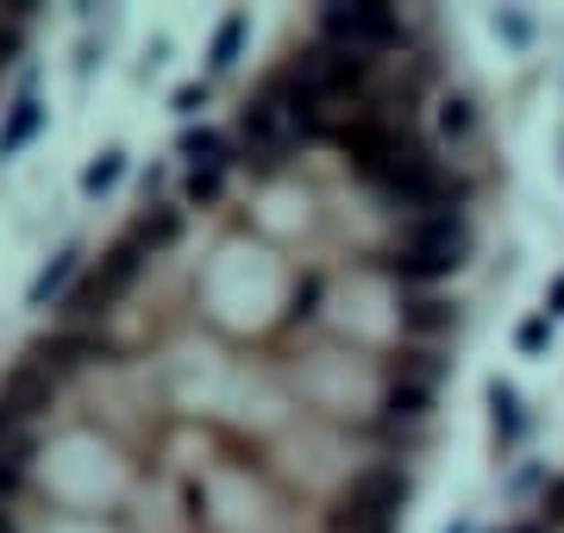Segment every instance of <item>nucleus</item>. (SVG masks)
Segmentation results:
<instances>
[{"label": "nucleus", "instance_id": "1a4fd4ad", "mask_svg": "<svg viewBox=\"0 0 564 533\" xmlns=\"http://www.w3.org/2000/svg\"><path fill=\"white\" fill-rule=\"evenodd\" d=\"M383 414L389 421H402V427H421L426 414H433V390H421V383H389Z\"/></svg>", "mask_w": 564, "mask_h": 533}, {"label": "nucleus", "instance_id": "f257e3e1", "mask_svg": "<svg viewBox=\"0 0 564 533\" xmlns=\"http://www.w3.org/2000/svg\"><path fill=\"white\" fill-rule=\"evenodd\" d=\"M402 502H408L402 471L370 465V471H358L339 496H333V509H326V533H395Z\"/></svg>", "mask_w": 564, "mask_h": 533}, {"label": "nucleus", "instance_id": "9b49d317", "mask_svg": "<svg viewBox=\"0 0 564 533\" xmlns=\"http://www.w3.org/2000/svg\"><path fill=\"white\" fill-rule=\"evenodd\" d=\"M383 270H389V276H402V283H440V276H452L458 264H440V258H414V251H389Z\"/></svg>", "mask_w": 564, "mask_h": 533}, {"label": "nucleus", "instance_id": "20e7f679", "mask_svg": "<svg viewBox=\"0 0 564 533\" xmlns=\"http://www.w3.org/2000/svg\"><path fill=\"white\" fill-rule=\"evenodd\" d=\"M51 402H57V377H51L44 365H32V358L0 377V421H20V427H32Z\"/></svg>", "mask_w": 564, "mask_h": 533}, {"label": "nucleus", "instance_id": "5701e85b", "mask_svg": "<svg viewBox=\"0 0 564 533\" xmlns=\"http://www.w3.org/2000/svg\"><path fill=\"white\" fill-rule=\"evenodd\" d=\"M20 465H0V509H7V502H13V496H20Z\"/></svg>", "mask_w": 564, "mask_h": 533}, {"label": "nucleus", "instance_id": "bb28decb", "mask_svg": "<svg viewBox=\"0 0 564 533\" xmlns=\"http://www.w3.org/2000/svg\"><path fill=\"white\" fill-rule=\"evenodd\" d=\"M13 51H20V32H0V63H13Z\"/></svg>", "mask_w": 564, "mask_h": 533}, {"label": "nucleus", "instance_id": "393cba45", "mask_svg": "<svg viewBox=\"0 0 564 533\" xmlns=\"http://www.w3.org/2000/svg\"><path fill=\"white\" fill-rule=\"evenodd\" d=\"M558 314H564V276L545 289V320H558Z\"/></svg>", "mask_w": 564, "mask_h": 533}, {"label": "nucleus", "instance_id": "412c9836", "mask_svg": "<svg viewBox=\"0 0 564 533\" xmlns=\"http://www.w3.org/2000/svg\"><path fill=\"white\" fill-rule=\"evenodd\" d=\"M545 339H552V320H545V314L540 320H521V333H514V346L521 351H545Z\"/></svg>", "mask_w": 564, "mask_h": 533}, {"label": "nucleus", "instance_id": "6e6552de", "mask_svg": "<svg viewBox=\"0 0 564 533\" xmlns=\"http://www.w3.org/2000/svg\"><path fill=\"white\" fill-rule=\"evenodd\" d=\"M39 126H44V107L32 101V95H20L13 113H7V126H0V157H20L25 144L39 139Z\"/></svg>", "mask_w": 564, "mask_h": 533}, {"label": "nucleus", "instance_id": "a878e982", "mask_svg": "<svg viewBox=\"0 0 564 533\" xmlns=\"http://www.w3.org/2000/svg\"><path fill=\"white\" fill-rule=\"evenodd\" d=\"M207 101V88H195V83H188V88H182V95H176V107H182V113H195V107H202Z\"/></svg>", "mask_w": 564, "mask_h": 533}, {"label": "nucleus", "instance_id": "c85d7f7f", "mask_svg": "<svg viewBox=\"0 0 564 533\" xmlns=\"http://www.w3.org/2000/svg\"><path fill=\"white\" fill-rule=\"evenodd\" d=\"M514 533H552V527H545V521H533V527H514Z\"/></svg>", "mask_w": 564, "mask_h": 533}, {"label": "nucleus", "instance_id": "b1692460", "mask_svg": "<svg viewBox=\"0 0 564 533\" xmlns=\"http://www.w3.org/2000/svg\"><path fill=\"white\" fill-rule=\"evenodd\" d=\"M314 302H321V283H302V289H295V320H307V314H314Z\"/></svg>", "mask_w": 564, "mask_h": 533}, {"label": "nucleus", "instance_id": "dca6fc26", "mask_svg": "<svg viewBox=\"0 0 564 533\" xmlns=\"http://www.w3.org/2000/svg\"><path fill=\"white\" fill-rule=\"evenodd\" d=\"M220 151H226V144H220V132H207V126H202V132H182V157H195V170L226 164Z\"/></svg>", "mask_w": 564, "mask_h": 533}, {"label": "nucleus", "instance_id": "f03ea898", "mask_svg": "<svg viewBox=\"0 0 564 533\" xmlns=\"http://www.w3.org/2000/svg\"><path fill=\"white\" fill-rule=\"evenodd\" d=\"M144 258H151V251H144L132 232H126V239H113V246L101 251L95 276H88V283L69 295V320H101V314L120 308L126 295H132V283L144 276Z\"/></svg>", "mask_w": 564, "mask_h": 533}, {"label": "nucleus", "instance_id": "4be33fe9", "mask_svg": "<svg viewBox=\"0 0 564 533\" xmlns=\"http://www.w3.org/2000/svg\"><path fill=\"white\" fill-rule=\"evenodd\" d=\"M540 521H545V527H564V477L552 483V490H545V502H540Z\"/></svg>", "mask_w": 564, "mask_h": 533}, {"label": "nucleus", "instance_id": "f8f14e48", "mask_svg": "<svg viewBox=\"0 0 564 533\" xmlns=\"http://www.w3.org/2000/svg\"><path fill=\"white\" fill-rule=\"evenodd\" d=\"M440 358H433V351H402V358H395V383H421V390H433V383H440Z\"/></svg>", "mask_w": 564, "mask_h": 533}, {"label": "nucleus", "instance_id": "6ab92c4d", "mask_svg": "<svg viewBox=\"0 0 564 533\" xmlns=\"http://www.w3.org/2000/svg\"><path fill=\"white\" fill-rule=\"evenodd\" d=\"M120 170H126V157H120V151H107L101 164H88V176H82V188H88V195H107V188L120 183Z\"/></svg>", "mask_w": 564, "mask_h": 533}, {"label": "nucleus", "instance_id": "2eb2a0df", "mask_svg": "<svg viewBox=\"0 0 564 533\" xmlns=\"http://www.w3.org/2000/svg\"><path fill=\"white\" fill-rule=\"evenodd\" d=\"M69 270H76V251H63V258H51V264H44V276L32 283V308H44V302L69 283Z\"/></svg>", "mask_w": 564, "mask_h": 533}, {"label": "nucleus", "instance_id": "4468645a", "mask_svg": "<svg viewBox=\"0 0 564 533\" xmlns=\"http://www.w3.org/2000/svg\"><path fill=\"white\" fill-rule=\"evenodd\" d=\"M239 44H245V13H226L220 32H214V69H232L239 63Z\"/></svg>", "mask_w": 564, "mask_h": 533}, {"label": "nucleus", "instance_id": "ddd939ff", "mask_svg": "<svg viewBox=\"0 0 564 533\" xmlns=\"http://www.w3.org/2000/svg\"><path fill=\"white\" fill-rule=\"evenodd\" d=\"M489 409H496V433L514 446L521 439V402H514V390L508 383H489Z\"/></svg>", "mask_w": 564, "mask_h": 533}, {"label": "nucleus", "instance_id": "a211bd4d", "mask_svg": "<svg viewBox=\"0 0 564 533\" xmlns=\"http://www.w3.org/2000/svg\"><path fill=\"white\" fill-rule=\"evenodd\" d=\"M220 188H226V164H207V170L188 176V202L207 207V202H220Z\"/></svg>", "mask_w": 564, "mask_h": 533}, {"label": "nucleus", "instance_id": "aec40b11", "mask_svg": "<svg viewBox=\"0 0 564 533\" xmlns=\"http://www.w3.org/2000/svg\"><path fill=\"white\" fill-rule=\"evenodd\" d=\"M440 126H445V139H464V132L477 126V113H470V101H445L440 107Z\"/></svg>", "mask_w": 564, "mask_h": 533}, {"label": "nucleus", "instance_id": "0eeeda50", "mask_svg": "<svg viewBox=\"0 0 564 533\" xmlns=\"http://www.w3.org/2000/svg\"><path fill=\"white\" fill-rule=\"evenodd\" d=\"M402 327L414 333V339H440V333L458 327V308L440 302V295H414V302H402Z\"/></svg>", "mask_w": 564, "mask_h": 533}, {"label": "nucleus", "instance_id": "7ed1b4c3", "mask_svg": "<svg viewBox=\"0 0 564 533\" xmlns=\"http://www.w3.org/2000/svg\"><path fill=\"white\" fill-rule=\"evenodd\" d=\"M321 39L345 44V51H358V57H383V51L402 44V20H395V7H383V0H364V7H326L321 13Z\"/></svg>", "mask_w": 564, "mask_h": 533}, {"label": "nucleus", "instance_id": "9d476101", "mask_svg": "<svg viewBox=\"0 0 564 533\" xmlns=\"http://www.w3.org/2000/svg\"><path fill=\"white\" fill-rule=\"evenodd\" d=\"M132 239H139L144 251H170L182 239V214L176 207H158V214H144L139 226H132Z\"/></svg>", "mask_w": 564, "mask_h": 533}, {"label": "nucleus", "instance_id": "423d86ee", "mask_svg": "<svg viewBox=\"0 0 564 533\" xmlns=\"http://www.w3.org/2000/svg\"><path fill=\"white\" fill-rule=\"evenodd\" d=\"M95 358H113V346H107V339H95V333H51V339H39V346H32V365H44L51 377L95 365Z\"/></svg>", "mask_w": 564, "mask_h": 533}, {"label": "nucleus", "instance_id": "f3484780", "mask_svg": "<svg viewBox=\"0 0 564 533\" xmlns=\"http://www.w3.org/2000/svg\"><path fill=\"white\" fill-rule=\"evenodd\" d=\"M32 458V427H20V421H0V465H20Z\"/></svg>", "mask_w": 564, "mask_h": 533}, {"label": "nucleus", "instance_id": "39448f33", "mask_svg": "<svg viewBox=\"0 0 564 533\" xmlns=\"http://www.w3.org/2000/svg\"><path fill=\"white\" fill-rule=\"evenodd\" d=\"M395 251H414V258H440V264H464L470 251V226L458 214H426V220H408L402 246Z\"/></svg>", "mask_w": 564, "mask_h": 533}, {"label": "nucleus", "instance_id": "cd10ccee", "mask_svg": "<svg viewBox=\"0 0 564 533\" xmlns=\"http://www.w3.org/2000/svg\"><path fill=\"white\" fill-rule=\"evenodd\" d=\"M0 533H20V527H13V514H7V509H0Z\"/></svg>", "mask_w": 564, "mask_h": 533}]
</instances>
